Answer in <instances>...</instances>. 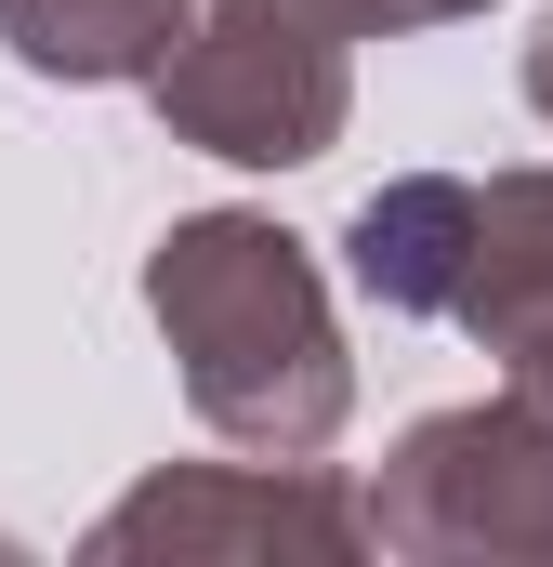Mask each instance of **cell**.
Returning a JSON list of instances; mask_svg holds the SVG:
<instances>
[{
	"mask_svg": "<svg viewBox=\"0 0 553 567\" xmlns=\"http://www.w3.org/2000/svg\"><path fill=\"white\" fill-rule=\"evenodd\" d=\"M145 303L185 343V383H198V410L225 435L316 449V435L343 423V343H330V303H316L303 238H276L251 212H198V225L158 238Z\"/></svg>",
	"mask_w": 553,
	"mask_h": 567,
	"instance_id": "6da1fadb",
	"label": "cell"
},
{
	"mask_svg": "<svg viewBox=\"0 0 553 567\" xmlns=\"http://www.w3.org/2000/svg\"><path fill=\"white\" fill-rule=\"evenodd\" d=\"M158 120L211 158H251V172H290L343 133V40L276 13V0H225L211 27H185L158 66H145Z\"/></svg>",
	"mask_w": 553,
	"mask_h": 567,
	"instance_id": "7a4b0ae2",
	"label": "cell"
},
{
	"mask_svg": "<svg viewBox=\"0 0 553 567\" xmlns=\"http://www.w3.org/2000/svg\"><path fill=\"white\" fill-rule=\"evenodd\" d=\"M0 40L40 80H145L185 40V0H0Z\"/></svg>",
	"mask_w": 553,
	"mask_h": 567,
	"instance_id": "3957f363",
	"label": "cell"
},
{
	"mask_svg": "<svg viewBox=\"0 0 553 567\" xmlns=\"http://www.w3.org/2000/svg\"><path fill=\"white\" fill-rule=\"evenodd\" d=\"M276 13H303V27H330V40H396V27H448V13H474V0H276Z\"/></svg>",
	"mask_w": 553,
	"mask_h": 567,
	"instance_id": "277c9868",
	"label": "cell"
},
{
	"mask_svg": "<svg viewBox=\"0 0 553 567\" xmlns=\"http://www.w3.org/2000/svg\"><path fill=\"white\" fill-rule=\"evenodd\" d=\"M528 106H541V120H553V27H541V40H528Z\"/></svg>",
	"mask_w": 553,
	"mask_h": 567,
	"instance_id": "5b68a950",
	"label": "cell"
}]
</instances>
